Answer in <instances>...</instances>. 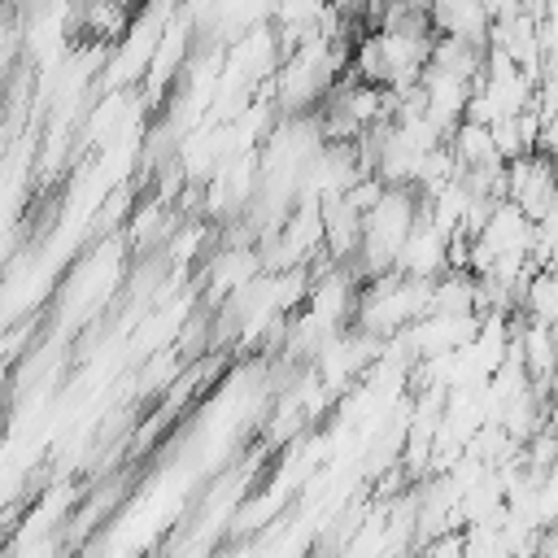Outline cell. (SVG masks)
<instances>
[{"label": "cell", "mask_w": 558, "mask_h": 558, "mask_svg": "<svg viewBox=\"0 0 558 558\" xmlns=\"http://www.w3.org/2000/svg\"><path fill=\"white\" fill-rule=\"evenodd\" d=\"M519 314H523V323H545V327H554V318H558V279H554V270H536L523 288H519V305H514Z\"/></svg>", "instance_id": "9"}, {"label": "cell", "mask_w": 558, "mask_h": 558, "mask_svg": "<svg viewBox=\"0 0 558 558\" xmlns=\"http://www.w3.org/2000/svg\"><path fill=\"white\" fill-rule=\"evenodd\" d=\"M427 70H440V74H453V78L475 83L480 70H484V48H471V44H462V39H440V35H432Z\"/></svg>", "instance_id": "8"}, {"label": "cell", "mask_w": 558, "mask_h": 558, "mask_svg": "<svg viewBox=\"0 0 558 558\" xmlns=\"http://www.w3.org/2000/svg\"><path fill=\"white\" fill-rule=\"evenodd\" d=\"M118 4H122V9H131V13H135V9H140V4H144V0H118Z\"/></svg>", "instance_id": "11"}, {"label": "cell", "mask_w": 558, "mask_h": 558, "mask_svg": "<svg viewBox=\"0 0 558 558\" xmlns=\"http://www.w3.org/2000/svg\"><path fill=\"white\" fill-rule=\"evenodd\" d=\"M423 17H427V31L440 39H462L471 48H488L493 13L484 0H427Z\"/></svg>", "instance_id": "5"}, {"label": "cell", "mask_w": 558, "mask_h": 558, "mask_svg": "<svg viewBox=\"0 0 558 558\" xmlns=\"http://www.w3.org/2000/svg\"><path fill=\"white\" fill-rule=\"evenodd\" d=\"M501 201H510L527 222L554 214V161L549 153H523L501 166Z\"/></svg>", "instance_id": "2"}, {"label": "cell", "mask_w": 558, "mask_h": 558, "mask_svg": "<svg viewBox=\"0 0 558 558\" xmlns=\"http://www.w3.org/2000/svg\"><path fill=\"white\" fill-rule=\"evenodd\" d=\"M310 558H336V554H323V549H318V554H310Z\"/></svg>", "instance_id": "12"}, {"label": "cell", "mask_w": 558, "mask_h": 558, "mask_svg": "<svg viewBox=\"0 0 558 558\" xmlns=\"http://www.w3.org/2000/svg\"><path fill=\"white\" fill-rule=\"evenodd\" d=\"M126 22H131V9H122L118 0H74V35H83V44L92 48L118 44Z\"/></svg>", "instance_id": "7"}, {"label": "cell", "mask_w": 558, "mask_h": 558, "mask_svg": "<svg viewBox=\"0 0 558 558\" xmlns=\"http://www.w3.org/2000/svg\"><path fill=\"white\" fill-rule=\"evenodd\" d=\"M262 275V253H257V244H222V248H214L209 253V262H205V279H209V301L218 305V301H227V296H235L240 288H248L253 279Z\"/></svg>", "instance_id": "6"}, {"label": "cell", "mask_w": 558, "mask_h": 558, "mask_svg": "<svg viewBox=\"0 0 558 558\" xmlns=\"http://www.w3.org/2000/svg\"><path fill=\"white\" fill-rule=\"evenodd\" d=\"M375 0H331V9L340 13V17H357V13H366Z\"/></svg>", "instance_id": "10"}, {"label": "cell", "mask_w": 558, "mask_h": 558, "mask_svg": "<svg viewBox=\"0 0 558 558\" xmlns=\"http://www.w3.org/2000/svg\"><path fill=\"white\" fill-rule=\"evenodd\" d=\"M26 4H31V9H35V4H48V0H26Z\"/></svg>", "instance_id": "13"}, {"label": "cell", "mask_w": 558, "mask_h": 558, "mask_svg": "<svg viewBox=\"0 0 558 558\" xmlns=\"http://www.w3.org/2000/svg\"><path fill=\"white\" fill-rule=\"evenodd\" d=\"M174 9H179V0H144L131 13L118 44L105 48V65H100V87L105 92H140V78L148 70L153 48H157L166 22L174 17Z\"/></svg>", "instance_id": "1"}, {"label": "cell", "mask_w": 558, "mask_h": 558, "mask_svg": "<svg viewBox=\"0 0 558 558\" xmlns=\"http://www.w3.org/2000/svg\"><path fill=\"white\" fill-rule=\"evenodd\" d=\"M392 270H397L401 279H423V283L449 270V235H445V231H440L423 209H418L414 227L405 231V240H401V248H397Z\"/></svg>", "instance_id": "4"}, {"label": "cell", "mask_w": 558, "mask_h": 558, "mask_svg": "<svg viewBox=\"0 0 558 558\" xmlns=\"http://www.w3.org/2000/svg\"><path fill=\"white\" fill-rule=\"evenodd\" d=\"M192 48H196V26L174 9V17L166 22V31L153 48V61L140 78V100H166L174 92L183 65H187V57H192Z\"/></svg>", "instance_id": "3"}]
</instances>
